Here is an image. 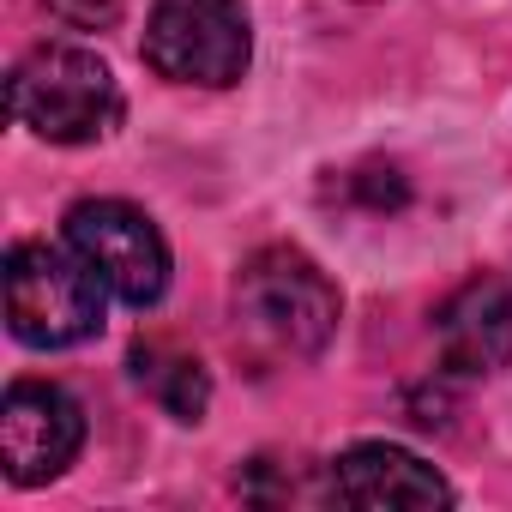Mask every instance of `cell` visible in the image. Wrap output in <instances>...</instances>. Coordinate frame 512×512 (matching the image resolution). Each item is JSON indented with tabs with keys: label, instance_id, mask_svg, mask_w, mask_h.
<instances>
[{
	"label": "cell",
	"instance_id": "1",
	"mask_svg": "<svg viewBox=\"0 0 512 512\" xmlns=\"http://www.w3.org/2000/svg\"><path fill=\"white\" fill-rule=\"evenodd\" d=\"M109 284L67 247L19 241L7 253V326L31 350H73L103 332Z\"/></svg>",
	"mask_w": 512,
	"mask_h": 512
},
{
	"label": "cell",
	"instance_id": "2",
	"mask_svg": "<svg viewBox=\"0 0 512 512\" xmlns=\"http://www.w3.org/2000/svg\"><path fill=\"white\" fill-rule=\"evenodd\" d=\"M7 103H13L19 127H31L49 145H91L121 121L115 73L91 49H73V43L31 49L7 79Z\"/></svg>",
	"mask_w": 512,
	"mask_h": 512
},
{
	"label": "cell",
	"instance_id": "3",
	"mask_svg": "<svg viewBox=\"0 0 512 512\" xmlns=\"http://www.w3.org/2000/svg\"><path fill=\"white\" fill-rule=\"evenodd\" d=\"M235 314L272 356H314L338 332V290L308 253L266 247L235 278Z\"/></svg>",
	"mask_w": 512,
	"mask_h": 512
},
{
	"label": "cell",
	"instance_id": "4",
	"mask_svg": "<svg viewBox=\"0 0 512 512\" xmlns=\"http://www.w3.org/2000/svg\"><path fill=\"white\" fill-rule=\"evenodd\" d=\"M145 61L169 85H235L253 61L247 0H157L145 25Z\"/></svg>",
	"mask_w": 512,
	"mask_h": 512
},
{
	"label": "cell",
	"instance_id": "5",
	"mask_svg": "<svg viewBox=\"0 0 512 512\" xmlns=\"http://www.w3.org/2000/svg\"><path fill=\"white\" fill-rule=\"evenodd\" d=\"M67 241L109 284V296H121L133 308H151L169 290V247H163L157 223L127 199H79L67 211Z\"/></svg>",
	"mask_w": 512,
	"mask_h": 512
},
{
	"label": "cell",
	"instance_id": "6",
	"mask_svg": "<svg viewBox=\"0 0 512 512\" xmlns=\"http://www.w3.org/2000/svg\"><path fill=\"white\" fill-rule=\"evenodd\" d=\"M85 446V410L49 380H19L0 404V464L19 488L61 476Z\"/></svg>",
	"mask_w": 512,
	"mask_h": 512
},
{
	"label": "cell",
	"instance_id": "7",
	"mask_svg": "<svg viewBox=\"0 0 512 512\" xmlns=\"http://www.w3.org/2000/svg\"><path fill=\"white\" fill-rule=\"evenodd\" d=\"M338 506H362V512H428V506H452V488L434 464H422L404 446H350L332 476H326Z\"/></svg>",
	"mask_w": 512,
	"mask_h": 512
},
{
	"label": "cell",
	"instance_id": "8",
	"mask_svg": "<svg viewBox=\"0 0 512 512\" xmlns=\"http://www.w3.org/2000/svg\"><path fill=\"white\" fill-rule=\"evenodd\" d=\"M434 338L452 374H494L512 362V290L500 278H464L440 314H434Z\"/></svg>",
	"mask_w": 512,
	"mask_h": 512
},
{
	"label": "cell",
	"instance_id": "9",
	"mask_svg": "<svg viewBox=\"0 0 512 512\" xmlns=\"http://www.w3.org/2000/svg\"><path fill=\"white\" fill-rule=\"evenodd\" d=\"M133 380H139V386L169 410V416H181V422H199V416H205V404H211L205 362H199V356H187V350H175V344H163V338L133 344Z\"/></svg>",
	"mask_w": 512,
	"mask_h": 512
},
{
	"label": "cell",
	"instance_id": "10",
	"mask_svg": "<svg viewBox=\"0 0 512 512\" xmlns=\"http://www.w3.org/2000/svg\"><path fill=\"white\" fill-rule=\"evenodd\" d=\"M49 13L73 31H97V25H115V0H49Z\"/></svg>",
	"mask_w": 512,
	"mask_h": 512
}]
</instances>
